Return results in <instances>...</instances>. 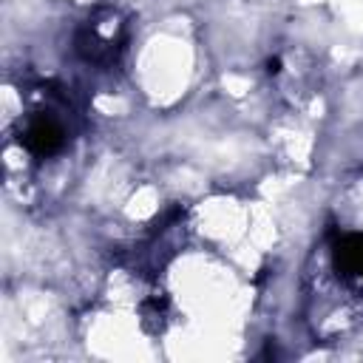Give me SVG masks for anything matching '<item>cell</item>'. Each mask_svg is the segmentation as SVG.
Segmentation results:
<instances>
[{
  "mask_svg": "<svg viewBox=\"0 0 363 363\" xmlns=\"http://www.w3.org/2000/svg\"><path fill=\"white\" fill-rule=\"evenodd\" d=\"M335 267L343 281L363 289V235H343L335 241Z\"/></svg>",
  "mask_w": 363,
  "mask_h": 363,
  "instance_id": "obj_2",
  "label": "cell"
},
{
  "mask_svg": "<svg viewBox=\"0 0 363 363\" xmlns=\"http://www.w3.org/2000/svg\"><path fill=\"white\" fill-rule=\"evenodd\" d=\"M23 142L37 156H54L65 145V130H62V125L54 116L40 113V116L28 119V125L23 130Z\"/></svg>",
  "mask_w": 363,
  "mask_h": 363,
  "instance_id": "obj_1",
  "label": "cell"
}]
</instances>
